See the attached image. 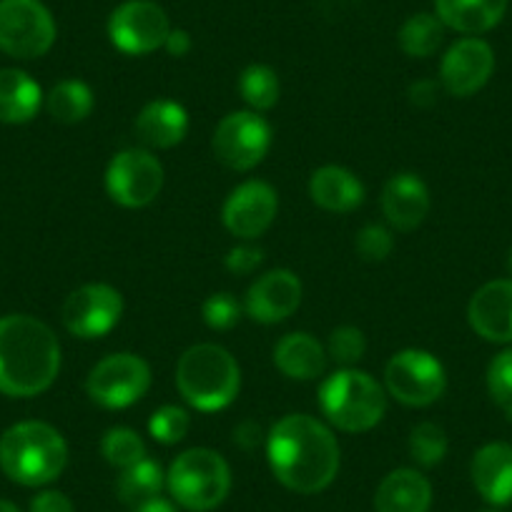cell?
<instances>
[{
	"mask_svg": "<svg viewBox=\"0 0 512 512\" xmlns=\"http://www.w3.org/2000/svg\"><path fill=\"white\" fill-rule=\"evenodd\" d=\"M267 460L287 490L317 495L337 477L339 442L317 417L287 415L267 435Z\"/></svg>",
	"mask_w": 512,
	"mask_h": 512,
	"instance_id": "obj_1",
	"label": "cell"
},
{
	"mask_svg": "<svg viewBox=\"0 0 512 512\" xmlns=\"http://www.w3.org/2000/svg\"><path fill=\"white\" fill-rule=\"evenodd\" d=\"M61 372V342L31 314L0 317V392L8 397H36Z\"/></svg>",
	"mask_w": 512,
	"mask_h": 512,
	"instance_id": "obj_2",
	"label": "cell"
},
{
	"mask_svg": "<svg viewBox=\"0 0 512 512\" xmlns=\"http://www.w3.org/2000/svg\"><path fill=\"white\" fill-rule=\"evenodd\" d=\"M68 465V445L48 422L28 420L0 437V470L23 487L51 485Z\"/></svg>",
	"mask_w": 512,
	"mask_h": 512,
	"instance_id": "obj_3",
	"label": "cell"
},
{
	"mask_svg": "<svg viewBox=\"0 0 512 512\" xmlns=\"http://www.w3.org/2000/svg\"><path fill=\"white\" fill-rule=\"evenodd\" d=\"M179 395L199 412H219L236 400L241 369L219 344H194L176 364Z\"/></svg>",
	"mask_w": 512,
	"mask_h": 512,
	"instance_id": "obj_4",
	"label": "cell"
},
{
	"mask_svg": "<svg viewBox=\"0 0 512 512\" xmlns=\"http://www.w3.org/2000/svg\"><path fill=\"white\" fill-rule=\"evenodd\" d=\"M319 407L329 425L342 432H369L387 412V392L372 374L342 367L319 387Z\"/></svg>",
	"mask_w": 512,
	"mask_h": 512,
	"instance_id": "obj_5",
	"label": "cell"
},
{
	"mask_svg": "<svg viewBox=\"0 0 512 512\" xmlns=\"http://www.w3.org/2000/svg\"><path fill=\"white\" fill-rule=\"evenodd\" d=\"M166 487L176 505L186 510H216L231 490L229 462L209 447H191L171 462L166 472Z\"/></svg>",
	"mask_w": 512,
	"mask_h": 512,
	"instance_id": "obj_6",
	"label": "cell"
},
{
	"mask_svg": "<svg viewBox=\"0 0 512 512\" xmlns=\"http://www.w3.org/2000/svg\"><path fill=\"white\" fill-rule=\"evenodd\" d=\"M149 387V362L131 352L108 354L86 377V395L103 410H126L136 405Z\"/></svg>",
	"mask_w": 512,
	"mask_h": 512,
	"instance_id": "obj_7",
	"label": "cell"
},
{
	"mask_svg": "<svg viewBox=\"0 0 512 512\" xmlns=\"http://www.w3.org/2000/svg\"><path fill=\"white\" fill-rule=\"evenodd\" d=\"M56 21L41 0H0V51L31 61L51 51Z\"/></svg>",
	"mask_w": 512,
	"mask_h": 512,
	"instance_id": "obj_8",
	"label": "cell"
},
{
	"mask_svg": "<svg viewBox=\"0 0 512 512\" xmlns=\"http://www.w3.org/2000/svg\"><path fill=\"white\" fill-rule=\"evenodd\" d=\"M445 387V367L425 349H402L384 367V390L400 405L430 407L440 400Z\"/></svg>",
	"mask_w": 512,
	"mask_h": 512,
	"instance_id": "obj_9",
	"label": "cell"
},
{
	"mask_svg": "<svg viewBox=\"0 0 512 512\" xmlns=\"http://www.w3.org/2000/svg\"><path fill=\"white\" fill-rule=\"evenodd\" d=\"M211 149L226 169L251 171L272 149V126L256 111H234L219 121Z\"/></svg>",
	"mask_w": 512,
	"mask_h": 512,
	"instance_id": "obj_10",
	"label": "cell"
},
{
	"mask_svg": "<svg viewBox=\"0 0 512 512\" xmlns=\"http://www.w3.org/2000/svg\"><path fill=\"white\" fill-rule=\"evenodd\" d=\"M164 186V166L151 151L123 149L108 161L106 191L116 204L126 209H144Z\"/></svg>",
	"mask_w": 512,
	"mask_h": 512,
	"instance_id": "obj_11",
	"label": "cell"
},
{
	"mask_svg": "<svg viewBox=\"0 0 512 512\" xmlns=\"http://www.w3.org/2000/svg\"><path fill=\"white\" fill-rule=\"evenodd\" d=\"M169 33V16L154 0H126L108 18V38L126 56L159 51Z\"/></svg>",
	"mask_w": 512,
	"mask_h": 512,
	"instance_id": "obj_12",
	"label": "cell"
},
{
	"mask_svg": "<svg viewBox=\"0 0 512 512\" xmlns=\"http://www.w3.org/2000/svg\"><path fill=\"white\" fill-rule=\"evenodd\" d=\"M123 314V297L111 284H83L63 302V327L78 339H98L111 332Z\"/></svg>",
	"mask_w": 512,
	"mask_h": 512,
	"instance_id": "obj_13",
	"label": "cell"
},
{
	"mask_svg": "<svg viewBox=\"0 0 512 512\" xmlns=\"http://www.w3.org/2000/svg\"><path fill=\"white\" fill-rule=\"evenodd\" d=\"M495 73V51L477 36L460 38L447 48L440 63V83L450 96L470 98L487 86Z\"/></svg>",
	"mask_w": 512,
	"mask_h": 512,
	"instance_id": "obj_14",
	"label": "cell"
},
{
	"mask_svg": "<svg viewBox=\"0 0 512 512\" xmlns=\"http://www.w3.org/2000/svg\"><path fill=\"white\" fill-rule=\"evenodd\" d=\"M279 211L277 191L267 181H244L224 201L221 219L229 234L241 241H254L274 224Z\"/></svg>",
	"mask_w": 512,
	"mask_h": 512,
	"instance_id": "obj_15",
	"label": "cell"
},
{
	"mask_svg": "<svg viewBox=\"0 0 512 512\" xmlns=\"http://www.w3.org/2000/svg\"><path fill=\"white\" fill-rule=\"evenodd\" d=\"M302 304V282L289 269H272L256 279L244 297V312L259 324H279Z\"/></svg>",
	"mask_w": 512,
	"mask_h": 512,
	"instance_id": "obj_16",
	"label": "cell"
},
{
	"mask_svg": "<svg viewBox=\"0 0 512 512\" xmlns=\"http://www.w3.org/2000/svg\"><path fill=\"white\" fill-rule=\"evenodd\" d=\"M467 322L485 342H512V279L487 282L467 304Z\"/></svg>",
	"mask_w": 512,
	"mask_h": 512,
	"instance_id": "obj_17",
	"label": "cell"
},
{
	"mask_svg": "<svg viewBox=\"0 0 512 512\" xmlns=\"http://www.w3.org/2000/svg\"><path fill=\"white\" fill-rule=\"evenodd\" d=\"M382 214L395 231H415L430 214V189L417 174H395L382 189Z\"/></svg>",
	"mask_w": 512,
	"mask_h": 512,
	"instance_id": "obj_18",
	"label": "cell"
},
{
	"mask_svg": "<svg viewBox=\"0 0 512 512\" xmlns=\"http://www.w3.org/2000/svg\"><path fill=\"white\" fill-rule=\"evenodd\" d=\"M475 490L487 505L505 507L512 502V445L487 442L475 452L470 465Z\"/></svg>",
	"mask_w": 512,
	"mask_h": 512,
	"instance_id": "obj_19",
	"label": "cell"
},
{
	"mask_svg": "<svg viewBox=\"0 0 512 512\" xmlns=\"http://www.w3.org/2000/svg\"><path fill=\"white\" fill-rule=\"evenodd\" d=\"M136 136L149 149H174L189 134V113L181 103L156 98L136 116Z\"/></svg>",
	"mask_w": 512,
	"mask_h": 512,
	"instance_id": "obj_20",
	"label": "cell"
},
{
	"mask_svg": "<svg viewBox=\"0 0 512 512\" xmlns=\"http://www.w3.org/2000/svg\"><path fill=\"white\" fill-rule=\"evenodd\" d=\"M430 505V480L412 467L392 470L374 492V512H430Z\"/></svg>",
	"mask_w": 512,
	"mask_h": 512,
	"instance_id": "obj_21",
	"label": "cell"
},
{
	"mask_svg": "<svg viewBox=\"0 0 512 512\" xmlns=\"http://www.w3.org/2000/svg\"><path fill=\"white\" fill-rule=\"evenodd\" d=\"M327 349L307 332L284 334L274 347V364L279 372L297 382H312L327 369Z\"/></svg>",
	"mask_w": 512,
	"mask_h": 512,
	"instance_id": "obj_22",
	"label": "cell"
},
{
	"mask_svg": "<svg viewBox=\"0 0 512 512\" xmlns=\"http://www.w3.org/2000/svg\"><path fill=\"white\" fill-rule=\"evenodd\" d=\"M309 196L329 214H349L364 201V184L344 166H322L309 179Z\"/></svg>",
	"mask_w": 512,
	"mask_h": 512,
	"instance_id": "obj_23",
	"label": "cell"
},
{
	"mask_svg": "<svg viewBox=\"0 0 512 512\" xmlns=\"http://www.w3.org/2000/svg\"><path fill=\"white\" fill-rule=\"evenodd\" d=\"M435 11L445 28L480 36L505 18L507 0H435Z\"/></svg>",
	"mask_w": 512,
	"mask_h": 512,
	"instance_id": "obj_24",
	"label": "cell"
},
{
	"mask_svg": "<svg viewBox=\"0 0 512 512\" xmlns=\"http://www.w3.org/2000/svg\"><path fill=\"white\" fill-rule=\"evenodd\" d=\"M43 91L26 71L0 68V121L28 123L43 106Z\"/></svg>",
	"mask_w": 512,
	"mask_h": 512,
	"instance_id": "obj_25",
	"label": "cell"
},
{
	"mask_svg": "<svg viewBox=\"0 0 512 512\" xmlns=\"http://www.w3.org/2000/svg\"><path fill=\"white\" fill-rule=\"evenodd\" d=\"M164 485L166 475L164 470H161L159 462L144 457V460L136 462V465L121 470V475H118L116 480V495L118 500L126 502V505L139 507L144 505V502L159 497Z\"/></svg>",
	"mask_w": 512,
	"mask_h": 512,
	"instance_id": "obj_26",
	"label": "cell"
},
{
	"mask_svg": "<svg viewBox=\"0 0 512 512\" xmlns=\"http://www.w3.org/2000/svg\"><path fill=\"white\" fill-rule=\"evenodd\" d=\"M48 113L58 123H81L91 116L93 111V91L83 81L68 78V81L56 83L43 98Z\"/></svg>",
	"mask_w": 512,
	"mask_h": 512,
	"instance_id": "obj_27",
	"label": "cell"
},
{
	"mask_svg": "<svg viewBox=\"0 0 512 512\" xmlns=\"http://www.w3.org/2000/svg\"><path fill=\"white\" fill-rule=\"evenodd\" d=\"M400 48L410 58H430L440 51L445 41V26L435 13L410 16L400 28Z\"/></svg>",
	"mask_w": 512,
	"mask_h": 512,
	"instance_id": "obj_28",
	"label": "cell"
},
{
	"mask_svg": "<svg viewBox=\"0 0 512 512\" xmlns=\"http://www.w3.org/2000/svg\"><path fill=\"white\" fill-rule=\"evenodd\" d=\"M239 93L251 111L262 113L277 106L282 86H279V76L274 73V68L264 66V63H251L241 71Z\"/></svg>",
	"mask_w": 512,
	"mask_h": 512,
	"instance_id": "obj_29",
	"label": "cell"
},
{
	"mask_svg": "<svg viewBox=\"0 0 512 512\" xmlns=\"http://www.w3.org/2000/svg\"><path fill=\"white\" fill-rule=\"evenodd\" d=\"M101 455L111 467L126 470L146 457V445L139 432L128 430V427H111L101 437Z\"/></svg>",
	"mask_w": 512,
	"mask_h": 512,
	"instance_id": "obj_30",
	"label": "cell"
},
{
	"mask_svg": "<svg viewBox=\"0 0 512 512\" xmlns=\"http://www.w3.org/2000/svg\"><path fill=\"white\" fill-rule=\"evenodd\" d=\"M447 432L435 422H420L410 432V457L420 467H435L447 455Z\"/></svg>",
	"mask_w": 512,
	"mask_h": 512,
	"instance_id": "obj_31",
	"label": "cell"
},
{
	"mask_svg": "<svg viewBox=\"0 0 512 512\" xmlns=\"http://www.w3.org/2000/svg\"><path fill=\"white\" fill-rule=\"evenodd\" d=\"M191 417L184 407L176 405H164L151 415L149 420V432L156 442L161 445H176V442L184 440L189 435Z\"/></svg>",
	"mask_w": 512,
	"mask_h": 512,
	"instance_id": "obj_32",
	"label": "cell"
},
{
	"mask_svg": "<svg viewBox=\"0 0 512 512\" xmlns=\"http://www.w3.org/2000/svg\"><path fill=\"white\" fill-rule=\"evenodd\" d=\"M487 392L505 417L512 420V347L495 354L487 367Z\"/></svg>",
	"mask_w": 512,
	"mask_h": 512,
	"instance_id": "obj_33",
	"label": "cell"
},
{
	"mask_svg": "<svg viewBox=\"0 0 512 512\" xmlns=\"http://www.w3.org/2000/svg\"><path fill=\"white\" fill-rule=\"evenodd\" d=\"M327 357L334 359L342 367H354L359 359L367 352V339H364L362 329L357 327H337L329 334L327 342Z\"/></svg>",
	"mask_w": 512,
	"mask_h": 512,
	"instance_id": "obj_34",
	"label": "cell"
},
{
	"mask_svg": "<svg viewBox=\"0 0 512 512\" xmlns=\"http://www.w3.org/2000/svg\"><path fill=\"white\" fill-rule=\"evenodd\" d=\"M241 314H244V304L229 292L211 294L204 307H201V317H204L206 327L214 329V332H226V329L236 327Z\"/></svg>",
	"mask_w": 512,
	"mask_h": 512,
	"instance_id": "obj_35",
	"label": "cell"
},
{
	"mask_svg": "<svg viewBox=\"0 0 512 512\" xmlns=\"http://www.w3.org/2000/svg\"><path fill=\"white\" fill-rule=\"evenodd\" d=\"M354 246H357V254L364 262H384L395 249V239H392L390 229L379 224H367L357 231Z\"/></svg>",
	"mask_w": 512,
	"mask_h": 512,
	"instance_id": "obj_36",
	"label": "cell"
},
{
	"mask_svg": "<svg viewBox=\"0 0 512 512\" xmlns=\"http://www.w3.org/2000/svg\"><path fill=\"white\" fill-rule=\"evenodd\" d=\"M262 262H264V251L259 249V246L249 244V241L234 246V249H231L224 259L226 269H229L231 274H239V277L251 274Z\"/></svg>",
	"mask_w": 512,
	"mask_h": 512,
	"instance_id": "obj_37",
	"label": "cell"
},
{
	"mask_svg": "<svg viewBox=\"0 0 512 512\" xmlns=\"http://www.w3.org/2000/svg\"><path fill=\"white\" fill-rule=\"evenodd\" d=\"M31 512H76L61 490H43L31 500Z\"/></svg>",
	"mask_w": 512,
	"mask_h": 512,
	"instance_id": "obj_38",
	"label": "cell"
},
{
	"mask_svg": "<svg viewBox=\"0 0 512 512\" xmlns=\"http://www.w3.org/2000/svg\"><path fill=\"white\" fill-rule=\"evenodd\" d=\"M191 46H194V43H191V36L184 31V28H171V33L166 36V43H164L166 53L174 58H184L186 53L191 51Z\"/></svg>",
	"mask_w": 512,
	"mask_h": 512,
	"instance_id": "obj_39",
	"label": "cell"
},
{
	"mask_svg": "<svg viewBox=\"0 0 512 512\" xmlns=\"http://www.w3.org/2000/svg\"><path fill=\"white\" fill-rule=\"evenodd\" d=\"M410 101L415 106L427 108L437 101V83L435 81H417L410 86Z\"/></svg>",
	"mask_w": 512,
	"mask_h": 512,
	"instance_id": "obj_40",
	"label": "cell"
},
{
	"mask_svg": "<svg viewBox=\"0 0 512 512\" xmlns=\"http://www.w3.org/2000/svg\"><path fill=\"white\" fill-rule=\"evenodd\" d=\"M234 442L239 447H244V450H254L262 442V430H259L256 422H241L234 432Z\"/></svg>",
	"mask_w": 512,
	"mask_h": 512,
	"instance_id": "obj_41",
	"label": "cell"
},
{
	"mask_svg": "<svg viewBox=\"0 0 512 512\" xmlns=\"http://www.w3.org/2000/svg\"><path fill=\"white\" fill-rule=\"evenodd\" d=\"M134 512H176V507L169 500H164V497H154V500L134 507Z\"/></svg>",
	"mask_w": 512,
	"mask_h": 512,
	"instance_id": "obj_42",
	"label": "cell"
},
{
	"mask_svg": "<svg viewBox=\"0 0 512 512\" xmlns=\"http://www.w3.org/2000/svg\"><path fill=\"white\" fill-rule=\"evenodd\" d=\"M0 512H21L11 500H0Z\"/></svg>",
	"mask_w": 512,
	"mask_h": 512,
	"instance_id": "obj_43",
	"label": "cell"
},
{
	"mask_svg": "<svg viewBox=\"0 0 512 512\" xmlns=\"http://www.w3.org/2000/svg\"><path fill=\"white\" fill-rule=\"evenodd\" d=\"M480 512H502V507H495V505H487V507H482Z\"/></svg>",
	"mask_w": 512,
	"mask_h": 512,
	"instance_id": "obj_44",
	"label": "cell"
},
{
	"mask_svg": "<svg viewBox=\"0 0 512 512\" xmlns=\"http://www.w3.org/2000/svg\"><path fill=\"white\" fill-rule=\"evenodd\" d=\"M507 267H510V274H512V249H510V256H507Z\"/></svg>",
	"mask_w": 512,
	"mask_h": 512,
	"instance_id": "obj_45",
	"label": "cell"
}]
</instances>
